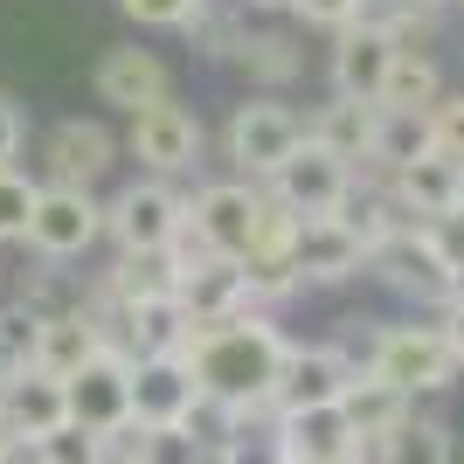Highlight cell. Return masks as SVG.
I'll return each mask as SVG.
<instances>
[{
  "label": "cell",
  "instance_id": "6",
  "mask_svg": "<svg viewBox=\"0 0 464 464\" xmlns=\"http://www.w3.org/2000/svg\"><path fill=\"white\" fill-rule=\"evenodd\" d=\"M277 201V208L291 215V222H326V215H340L347 208V194H353V167L347 160H333L326 146H298V153L285 160L271 174V188H264Z\"/></svg>",
  "mask_w": 464,
  "mask_h": 464
},
{
  "label": "cell",
  "instance_id": "32",
  "mask_svg": "<svg viewBox=\"0 0 464 464\" xmlns=\"http://www.w3.org/2000/svg\"><path fill=\"white\" fill-rule=\"evenodd\" d=\"M430 153L464 167V97H437L430 104Z\"/></svg>",
  "mask_w": 464,
  "mask_h": 464
},
{
  "label": "cell",
  "instance_id": "3",
  "mask_svg": "<svg viewBox=\"0 0 464 464\" xmlns=\"http://www.w3.org/2000/svg\"><path fill=\"white\" fill-rule=\"evenodd\" d=\"M264 215H271V194L256 188V180H208L188 201V236L208 256L243 264L256 250V236H264Z\"/></svg>",
  "mask_w": 464,
  "mask_h": 464
},
{
  "label": "cell",
  "instance_id": "4",
  "mask_svg": "<svg viewBox=\"0 0 464 464\" xmlns=\"http://www.w3.org/2000/svg\"><path fill=\"white\" fill-rule=\"evenodd\" d=\"M222 146H229L236 180H271L277 167L305 146V118L291 111V104H277V97H250V104H236V111H229Z\"/></svg>",
  "mask_w": 464,
  "mask_h": 464
},
{
  "label": "cell",
  "instance_id": "30",
  "mask_svg": "<svg viewBox=\"0 0 464 464\" xmlns=\"http://www.w3.org/2000/svg\"><path fill=\"white\" fill-rule=\"evenodd\" d=\"M35 194H42V180H28L21 167H0V243H21V236H28Z\"/></svg>",
  "mask_w": 464,
  "mask_h": 464
},
{
  "label": "cell",
  "instance_id": "35",
  "mask_svg": "<svg viewBox=\"0 0 464 464\" xmlns=\"http://www.w3.org/2000/svg\"><path fill=\"white\" fill-rule=\"evenodd\" d=\"M291 14L305 21V28H353V21H368V0H285Z\"/></svg>",
  "mask_w": 464,
  "mask_h": 464
},
{
  "label": "cell",
  "instance_id": "19",
  "mask_svg": "<svg viewBox=\"0 0 464 464\" xmlns=\"http://www.w3.org/2000/svg\"><path fill=\"white\" fill-rule=\"evenodd\" d=\"M91 83H97V97L118 104L125 118L146 111V104H160V97H174V77H167V63H160L153 49H104L97 70H91Z\"/></svg>",
  "mask_w": 464,
  "mask_h": 464
},
{
  "label": "cell",
  "instance_id": "39",
  "mask_svg": "<svg viewBox=\"0 0 464 464\" xmlns=\"http://www.w3.org/2000/svg\"><path fill=\"white\" fill-rule=\"evenodd\" d=\"M188 464H243V450H215V458H194L188 450Z\"/></svg>",
  "mask_w": 464,
  "mask_h": 464
},
{
  "label": "cell",
  "instance_id": "15",
  "mask_svg": "<svg viewBox=\"0 0 464 464\" xmlns=\"http://www.w3.org/2000/svg\"><path fill=\"white\" fill-rule=\"evenodd\" d=\"M174 305H180V319H188V333H194V326H222V319H236V312H250L243 264H229V256H201V264H180Z\"/></svg>",
  "mask_w": 464,
  "mask_h": 464
},
{
  "label": "cell",
  "instance_id": "12",
  "mask_svg": "<svg viewBox=\"0 0 464 464\" xmlns=\"http://www.w3.org/2000/svg\"><path fill=\"white\" fill-rule=\"evenodd\" d=\"M111 160H118V139L97 118H63L56 132L42 139V167H49L42 188H83L91 194L97 180L111 174Z\"/></svg>",
  "mask_w": 464,
  "mask_h": 464
},
{
  "label": "cell",
  "instance_id": "38",
  "mask_svg": "<svg viewBox=\"0 0 464 464\" xmlns=\"http://www.w3.org/2000/svg\"><path fill=\"white\" fill-rule=\"evenodd\" d=\"M437 333H444V340H450V353H458V368H464V291H458V298H450V305H444V319H437Z\"/></svg>",
  "mask_w": 464,
  "mask_h": 464
},
{
  "label": "cell",
  "instance_id": "16",
  "mask_svg": "<svg viewBox=\"0 0 464 464\" xmlns=\"http://www.w3.org/2000/svg\"><path fill=\"white\" fill-rule=\"evenodd\" d=\"M353 450H361V437L347 430L340 402L298 409V416H271V458H285V464H340Z\"/></svg>",
  "mask_w": 464,
  "mask_h": 464
},
{
  "label": "cell",
  "instance_id": "28",
  "mask_svg": "<svg viewBox=\"0 0 464 464\" xmlns=\"http://www.w3.org/2000/svg\"><path fill=\"white\" fill-rule=\"evenodd\" d=\"M236 63L250 70L256 83H291L298 70H305V56H298V42L291 35H277V28H243V42H236Z\"/></svg>",
  "mask_w": 464,
  "mask_h": 464
},
{
  "label": "cell",
  "instance_id": "21",
  "mask_svg": "<svg viewBox=\"0 0 464 464\" xmlns=\"http://www.w3.org/2000/svg\"><path fill=\"white\" fill-rule=\"evenodd\" d=\"M382 188H388V201H395L409 222H430V215H444V208H458V201H464V167L423 153V160H409V167H395Z\"/></svg>",
  "mask_w": 464,
  "mask_h": 464
},
{
  "label": "cell",
  "instance_id": "20",
  "mask_svg": "<svg viewBox=\"0 0 464 464\" xmlns=\"http://www.w3.org/2000/svg\"><path fill=\"white\" fill-rule=\"evenodd\" d=\"M388 63H395V42H388L374 21L340 28V49H333V97L374 104V97H382V83H388Z\"/></svg>",
  "mask_w": 464,
  "mask_h": 464
},
{
  "label": "cell",
  "instance_id": "23",
  "mask_svg": "<svg viewBox=\"0 0 464 464\" xmlns=\"http://www.w3.org/2000/svg\"><path fill=\"white\" fill-rule=\"evenodd\" d=\"M174 285H180L174 250H139V256H118L97 291H104L111 305H146V298H174Z\"/></svg>",
  "mask_w": 464,
  "mask_h": 464
},
{
  "label": "cell",
  "instance_id": "24",
  "mask_svg": "<svg viewBox=\"0 0 464 464\" xmlns=\"http://www.w3.org/2000/svg\"><path fill=\"white\" fill-rule=\"evenodd\" d=\"M374 464H458V450H450V430L437 423V416H416V409H409L402 423L374 444Z\"/></svg>",
  "mask_w": 464,
  "mask_h": 464
},
{
  "label": "cell",
  "instance_id": "41",
  "mask_svg": "<svg viewBox=\"0 0 464 464\" xmlns=\"http://www.w3.org/2000/svg\"><path fill=\"white\" fill-rule=\"evenodd\" d=\"M236 7H285V0H236Z\"/></svg>",
  "mask_w": 464,
  "mask_h": 464
},
{
  "label": "cell",
  "instance_id": "42",
  "mask_svg": "<svg viewBox=\"0 0 464 464\" xmlns=\"http://www.w3.org/2000/svg\"><path fill=\"white\" fill-rule=\"evenodd\" d=\"M271 464H285V458H271Z\"/></svg>",
  "mask_w": 464,
  "mask_h": 464
},
{
  "label": "cell",
  "instance_id": "33",
  "mask_svg": "<svg viewBox=\"0 0 464 464\" xmlns=\"http://www.w3.org/2000/svg\"><path fill=\"white\" fill-rule=\"evenodd\" d=\"M188 35L201 56H236V42H243V21L236 14H215V7H201V14L188 21Z\"/></svg>",
  "mask_w": 464,
  "mask_h": 464
},
{
  "label": "cell",
  "instance_id": "1",
  "mask_svg": "<svg viewBox=\"0 0 464 464\" xmlns=\"http://www.w3.org/2000/svg\"><path fill=\"white\" fill-rule=\"evenodd\" d=\"M285 333L264 319V312H236L222 326H194L188 347H180V368L188 382L208 395V402H229L243 416H271V388H277V368H285Z\"/></svg>",
  "mask_w": 464,
  "mask_h": 464
},
{
  "label": "cell",
  "instance_id": "10",
  "mask_svg": "<svg viewBox=\"0 0 464 464\" xmlns=\"http://www.w3.org/2000/svg\"><path fill=\"white\" fill-rule=\"evenodd\" d=\"M353 353L340 347H285V368L271 388V416H298V409H333L353 388Z\"/></svg>",
  "mask_w": 464,
  "mask_h": 464
},
{
  "label": "cell",
  "instance_id": "17",
  "mask_svg": "<svg viewBox=\"0 0 464 464\" xmlns=\"http://www.w3.org/2000/svg\"><path fill=\"white\" fill-rule=\"evenodd\" d=\"M91 353H104V333H97V319L83 312V298H77V305H63V312H35V353H28V368H35V374L70 382Z\"/></svg>",
  "mask_w": 464,
  "mask_h": 464
},
{
  "label": "cell",
  "instance_id": "8",
  "mask_svg": "<svg viewBox=\"0 0 464 464\" xmlns=\"http://www.w3.org/2000/svg\"><path fill=\"white\" fill-rule=\"evenodd\" d=\"M125 146H132V160L153 180H174V174H188L194 160H201V118H194L188 104H174V97H160V104L132 111Z\"/></svg>",
  "mask_w": 464,
  "mask_h": 464
},
{
  "label": "cell",
  "instance_id": "22",
  "mask_svg": "<svg viewBox=\"0 0 464 464\" xmlns=\"http://www.w3.org/2000/svg\"><path fill=\"white\" fill-rule=\"evenodd\" d=\"M305 139L326 146L333 160H347V167H368V153H374V104L333 97V104H319V111L305 118Z\"/></svg>",
  "mask_w": 464,
  "mask_h": 464
},
{
  "label": "cell",
  "instance_id": "31",
  "mask_svg": "<svg viewBox=\"0 0 464 464\" xmlns=\"http://www.w3.org/2000/svg\"><path fill=\"white\" fill-rule=\"evenodd\" d=\"M160 458H167V437H153L139 423H118L97 437V464H160Z\"/></svg>",
  "mask_w": 464,
  "mask_h": 464
},
{
  "label": "cell",
  "instance_id": "14",
  "mask_svg": "<svg viewBox=\"0 0 464 464\" xmlns=\"http://www.w3.org/2000/svg\"><path fill=\"white\" fill-rule=\"evenodd\" d=\"M63 423H70L63 382H49V374H35V368L0 374V437H7V444H42V437L63 430Z\"/></svg>",
  "mask_w": 464,
  "mask_h": 464
},
{
  "label": "cell",
  "instance_id": "43",
  "mask_svg": "<svg viewBox=\"0 0 464 464\" xmlns=\"http://www.w3.org/2000/svg\"><path fill=\"white\" fill-rule=\"evenodd\" d=\"M0 444H7V437H0Z\"/></svg>",
  "mask_w": 464,
  "mask_h": 464
},
{
  "label": "cell",
  "instance_id": "26",
  "mask_svg": "<svg viewBox=\"0 0 464 464\" xmlns=\"http://www.w3.org/2000/svg\"><path fill=\"white\" fill-rule=\"evenodd\" d=\"M243 430H250V416L229 402H208V395H194V409L180 416V444L194 450V458H215V450H243Z\"/></svg>",
  "mask_w": 464,
  "mask_h": 464
},
{
  "label": "cell",
  "instance_id": "37",
  "mask_svg": "<svg viewBox=\"0 0 464 464\" xmlns=\"http://www.w3.org/2000/svg\"><path fill=\"white\" fill-rule=\"evenodd\" d=\"M21 139H28V125H21V111L7 104V97H0V167H14Z\"/></svg>",
  "mask_w": 464,
  "mask_h": 464
},
{
  "label": "cell",
  "instance_id": "25",
  "mask_svg": "<svg viewBox=\"0 0 464 464\" xmlns=\"http://www.w3.org/2000/svg\"><path fill=\"white\" fill-rule=\"evenodd\" d=\"M416 402H402L395 388H382V382H368V374H353V388L340 395V416H347V430L361 437V444H382L388 430L402 423Z\"/></svg>",
  "mask_w": 464,
  "mask_h": 464
},
{
  "label": "cell",
  "instance_id": "36",
  "mask_svg": "<svg viewBox=\"0 0 464 464\" xmlns=\"http://www.w3.org/2000/svg\"><path fill=\"white\" fill-rule=\"evenodd\" d=\"M118 7H125L139 28H188V21L201 14L208 0H118Z\"/></svg>",
  "mask_w": 464,
  "mask_h": 464
},
{
  "label": "cell",
  "instance_id": "13",
  "mask_svg": "<svg viewBox=\"0 0 464 464\" xmlns=\"http://www.w3.org/2000/svg\"><path fill=\"white\" fill-rule=\"evenodd\" d=\"M368 271L382 277V285H395L402 298H416V305H437V312H444L450 298H458V285H450V277H444V264H437V256L423 250V236H416V229L382 236V243L368 250Z\"/></svg>",
  "mask_w": 464,
  "mask_h": 464
},
{
  "label": "cell",
  "instance_id": "9",
  "mask_svg": "<svg viewBox=\"0 0 464 464\" xmlns=\"http://www.w3.org/2000/svg\"><path fill=\"white\" fill-rule=\"evenodd\" d=\"M63 409H70V423L91 430V437H104V430L132 423V361L125 353H91L70 382H63Z\"/></svg>",
  "mask_w": 464,
  "mask_h": 464
},
{
  "label": "cell",
  "instance_id": "18",
  "mask_svg": "<svg viewBox=\"0 0 464 464\" xmlns=\"http://www.w3.org/2000/svg\"><path fill=\"white\" fill-rule=\"evenodd\" d=\"M194 395H201V388L188 382L180 353H167V361H132V423H139V430L174 437L180 416L194 409Z\"/></svg>",
  "mask_w": 464,
  "mask_h": 464
},
{
  "label": "cell",
  "instance_id": "34",
  "mask_svg": "<svg viewBox=\"0 0 464 464\" xmlns=\"http://www.w3.org/2000/svg\"><path fill=\"white\" fill-rule=\"evenodd\" d=\"M35 464H97V437L77 430V423H63L35 444Z\"/></svg>",
  "mask_w": 464,
  "mask_h": 464
},
{
  "label": "cell",
  "instance_id": "11",
  "mask_svg": "<svg viewBox=\"0 0 464 464\" xmlns=\"http://www.w3.org/2000/svg\"><path fill=\"white\" fill-rule=\"evenodd\" d=\"M285 264H291V277H298V291L305 285H347V277L368 271V250L353 243V229L340 215H326V222H298V229H291Z\"/></svg>",
  "mask_w": 464,
  "mask_h": 464
},
{
  "label": "cell",
  "instance_id": "27",
  "mask_svg": "<svg viewBox=\"0 0 464 464\" xmlns=\"http://www.w3.org/2000/svg\"><path fill=\"white\" fill-rule=\"evenodd\" d=\"M444 97V77L430 56H395L388 63V83H382V111H402V118H430V104Z\"/></svg>",
  "mask_w": 464,
  "mask_h": 464
},
{
  "label": "cell",
  "instance_id": "40",
  "mask_svg": "<svg viewBox=\"0 0 464 464\" xmlns=\"http://www.w3.org/2000/svg\"><path fill=\"white\" fill-rule=\"evenodd\" d=\"M402 7H423V14H437V7H450V0H402Z\"/></svg>",
  "mask_w": 464,
  "mask_h": 464
},
{
  "label": "cell",
  "instance_id": "2",
  "mask_svg": "<svg viewBox=\"0 0 464 464\" xmlns=\"http://www.w3.org/2000/svg\"><path fill=\"white\" fill-rule=\"evenodd\" d=\"M368 382H382V388H395L402 402H416V395H444L450 382H458V353H450V340L437 326H382L374 333V347H368Z\"/></svg>",
  "mask_w": 464,
  "mask_h": 464
},
{
  "label": "cell",
  "instance_id": "7",
  "mask_svg": "<svg viewBox=\"0 0 464 464\" xmlns=\"http://www.w3.org/2000/svg\"><path fill=\"white\" fill-rule=\"evenodd\" d=\"M97 236H104V208H97V194H83V188H42L21 243H28L42 264H70V256L91 250Z\"/></svg>",
  "mask_w": 464,
  "mask_h": 464
},
{
  "label": "cell",
  "instance_id": "29",
  "mask_svg": "<svg viewBox=\"0 0 464 464\" xmlns=\"http://www.w3.org/2000/svg\"><path fill=\"white\" fill-rule=\"evenodd\" d=\"M416 236H423V250L444 264V277L464 291V201L444 215H430V222H416Z\"/></svg>",
  "mask_w": 464,
  "mask_h": 464
},
{
  "label": "cell",
  "instance_id": "5",
  "mask_svg": "<svg viewBox=\"0 0 464 464\" xmlns=\"http://www.w3.org/2000/svg\"><path fill=\"white\" fill-rule=\"evenodd\" d=\"M180 229H188V194L174 180H132L104 208V236L118 243V256H139V250H174Z\"/></svg>",
  "mask_w": 464,
  "mask_h": 464
}]
</instances>
